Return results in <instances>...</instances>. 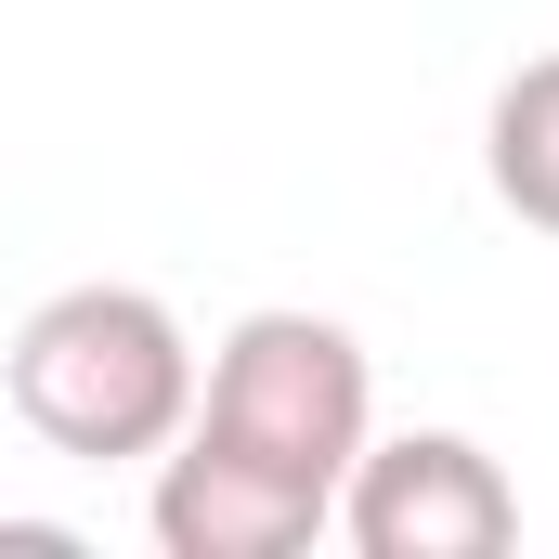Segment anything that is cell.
I'll use <instances>...</instances> for the list:
<instances>
[{
    "instance_id": "cell-1",
    "label": "cell",
    "mask_w": 559,
    "mask_h": 559,
    "mask_svg": "<svg viewBox=\"0 0 559 559\" xmlns=\"http://www.w3.org/2000/svg\"><path fill=\"white\" fill-rule=\"evenodd\" d=\"M0 391L79 468L169 455L182 417H195V338H182V312L156 286H52L0 352Z\"/></svg>"
},
{
    "instance_id": "cell-2",
    "label": "cell",
    "mask_w": 559,
    "mask_h": 559,
    "mask_svg": "<svg viewBox=\"0 0 559 559\" xmlns=\"http://www.w3.org/2000/svg\"><path fill=\"white\" fill-rule=\"evenodd\" d=\"M182 429L338 508L352 455L378 442V378H365V338H352L338 312H248V325L209 352L195 417H182Z\"/></svg>"
},
{
    "instance_id": "cell-3",
    "label": "cell",
    "mask_w": 559,
    "mask_h": 559,
    "mask_svg": "<svg viewBox=\"0 0 559 559\" xmlns=\"http://www.w3.org/2000/svg\"><path fill=\"white\" fill-rule=\"evenodd\" d=\"M338 534L365 559H508L521 547V495L468 429H404L365 442L338 481Z\"/></svg>"
},
{
    "instance_id": "cell-4",
    "label": "cell",
    "mask_w": 559,
    "mask_h": 559,
    "mask_svg": "<svg viewBox=\"0 0 559 559\" xmlns=\"http://www.w3.org/2000/svg\"><path fill=\"white\" fill-rule=\"evenodd\" d=\"M312 534H338V508L274 481V468H248V455H222L195 429L156 455V547L169 559H299Z\"/></svg>"
},
{
    "instance_id": "cell-5",
    "label": "cell",
    "mask_w": 559,
    "mask_h": 559,
    "mask_svg": "<svg viewBox=\"0 0 559 559\" xmlns=\"http://www.w3.org/2000/svg\"><path fill=\"white\" fill-rule=\"evenodd\" d=\"M481 169H495L508 222L559 235V52H534V66L495 92V118H481Z\"/></svg>"
}]
</instances>
